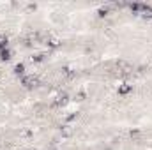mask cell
Here are the masks:
<instances>
[{
    "label": "cell",
    "instance_id": "3",
    "mask_svg": "<svg viewBox=\"0 0 152 150\" xmlns=\"http://www.w3.org/2000/svg\"><path fill=\"white\" fill-rule=\"evenodd\" d=\"M119 92H120V94H127V92H129V87H120Z\"/></svg>",
    "mask_w": 152,
    "mask_h": 150
},
{
    "label": "cell",
    "instance_id": "1",
    "mask_svg": "<svg viewBox=\"0 0 152 150\" xmlns=\"http://www.w3.org/2000/svg\"><path fill=\"white\" fill-rule=\"evenodd\" d=\"M5 44H7V41L4 39V37H0V50H4V48H5Z\"/></svg>",
    "mask_w": 152,
    "mask_h": 150
},
{
    "label": "cell",
    "instance_id": "2",
    "mask_svg": "<svg viewBox=\"0 0 152 150\" xmlns=\"http://www.w3.org/2000/svg\"><path fill=\"white\" fill-rule=\"evenodd\" d=\"M2 58H4V60H7V58H9V51H7V50H4V51H2Z\"/></svg>",
    "mask_w": 152,
    "mask_h": 150
}]
</instances>
